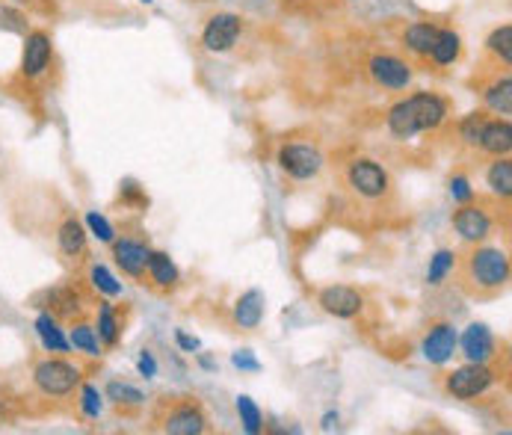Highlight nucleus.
Listing matches in <instances>:
<instances>
[{
	"mask_svg": "<svg viewBox=\"0 0 512 435\" xmlns=\"http://www.w3.org/2000/svg\"><path fill=\"white\" fill-rule=\"evenodd\" d=\"M285 3H288V0H285ZM291 3H296V0H291Z\"/></svg>",
	"mask_w": 512,
	"mask_h": 435,
	"instance_id": "43",
	"label": "nucleus"
},
{
	"mask_svg": "<svg viewBox=\"0 0 512 435\" xmlns=\"http://www.w3.org/2000/svg\"><path fill=\"white\" fill-rule=\"evenodd\" d=\"M347 187L365 202H382L391 196V175L373 157H356L347 166Z\"/></svg>",
	"mask_w": 512,
	"mask_h": 435,
	"instance_id": "3",
	"label": "nucleus"
},
{
	"mask_svg": "<svg viewBox=\"0 0 512 435\" xmlns=\"http://www.w3.org/2000/svg\"><path fill=\"white\" fill-rule=\"evenodd\" d=\"M459 57H462V36L456 30H441L439 27V36H436L433 51H430V60L436 66H453Z\"/></svg>",
	"mask_w": 512,
	"mask_h": 435,
	"instance_id": "24",
	"label": "nucleus"
},
{
	"mask_svg": "<svg viewBox=\"0 0 512 435\" xmlns=\"http://www.w3.org/2000/svg\"><path fill=\"white\" fill-rule=\"evenodd\" d=\"M57 246L66 258H83L86 255V246H89V231L86 225L77 217H66L63 225L57 228Z\"/></svg>",
	"mask_w": 512,
	"mask_h": 435,
	"instance_id": "17",
	"label": "nucleus"
},
{
	"mask_svg": "<svg viewBox=\"0 0 512 435\" xmlns=\"http://www.w3.org/2000/svg\"><path fill=\"white\" fill-rule=\"evenodd\" d=\"M48 302H51L48 311L54 317H74V314H80V296L72 288L48 290Z\"/></svg>",
	"mask_w": 512,
	"mask_h": 435,
	"instance_id": "28",
	"label": "nucleus"
},
{
	"mask_svg": "<svg viewBox=\"0 0 512 435\" xmlns=\"http://www.w3.org/2000/svg\"><path fill=\"white\" fill-rule=\"evenodd\" d=\"M107 400L116 403V406H143V403H146V394H143L140 388H134L131 382L113 379V382L107 385Z\"/></svg>",
	"mask_w": 512,
	"mask_h": 435,
	"instance_id": "30",
	"label": "nucleus"
},
{
	"mask_svg": "<svg viewBox=\"0 0 512 435\" xmlns=\"http://www.w3.org/2000/svg\"><path fill=\"white\" fill-rule=\"evenodd\" d=\"M237 415H240V424H243V430L249 435H258L264 430V415H261V409L255 406V400L252 397H246V394H240L237 397Z\"/></svg>",
	"mask_w": 512,
	"mask_h": 435,
	"instance_id": "31",
	"label": "nucleus"
},
{
	"mask_svg": "<svg viewBox=\"0 0 512 435\" xmlns=\"http://www.w3.org/2000/svg\"><path fill=\"white\" fill-rule=\"evenodd\" d=\"M436 36H439V27L430 24V21H415L406 27L403 33V45L415 54V57H430L433 45H436Z\"/></svg>",
	"mask_w": 512,
	"mask_h": 435,
	"instance_id": "21",
	"label": "nucleus"
},
{
	"mask_svg": "<svg viewBox=\"0 0 512 435\" xmlns=\"http://www.w3.org/2000/svg\"><path fill=\"white\" fill-rule=\"evenodd\" d=\"M495 379H498V373L489 364L465 362L453 373H447L444 391L456 400H474V397H483L495 385Z\"/></svg>",
	"mask_w": 512,
	"mask_h": 435,
	"instance_id": "5",
	"label": "nucleus"
},
{
	"mask_svg": "<svg viewBox=\"0 0 512 435\" xmlns=\"http://www.w3.org/2000/svg\"><path fill=\"white\" fill-rule=\"evenodd\" d=\"M175 341H178V347H181V350H187V353H196V350H199V341H196V338H190V335H187V332H181V329L175 332Z\"/></svg>",
	"mask_w": 512,
	"mask_h": 435,
	"instance_id": "40",
	"label": "nucleus"
},
{
	"mask_svg": "<svg viewBox=\"0 0 512 435\" xmlns=\"http://www.w3.org/2000/svg\"><path fill=\"white\" fill-rule=\"evenodd\" d=\"M450 196H453V202H459V205L471 202V199H474L471 181H468L465 175H456V178H450Z\"/></svg>",
	"mask_w": 512,
	"mask_h": 435,
	"instance_id": "37",
	"label": "nucleus"
},
{
	"mask_svg": "<svg viewBox=\"0 0 512 435\" xmlns=\"http://www.w3.org/2000/svg\"><path fill=\"white\" fill-rule=\"evenodd\" d=\"M148 279L157 290H175L178 282H181V273L175 267V261L166 255V252H151L148 255V267H146Z\"/></svg>",
	"mask_w": 512,
	"mask_h": 435,
	"instance_id": "19",
	"label": "nucleus"
},
{
	"mask_svg": "<svg viewBox=\"0 0 512 435\" xmlns=\"http://www.w3.org/2000/svg\"><path fill=\"white\" fill-rule=\"evenodd\" d=\"M456 252L453 249H439L433 258H430V267H427V282L433 285V288H439L441 282L456 270Z\"/></svg>",
	"mask_w": 512,
	"mask_h": 435,
	"instance_id": "29",
	"label": "nucleus"
},
{
	"mask_svg": "<svg viewBox=\"0 0 512 435\" xmlns=\"http://www.w3.org/2000/svg\"><path fill=\"white\" fill-rule=\"evenodd\" d=\"M69 347H74L77 353L89 356V359H98L101 356V341H98V332L95 326L89 323H74L69 329Z\"/></svg>",
	"mask_w": 512,
	"mask_h": 435,
	"instance_id": "25",
	"label": "nucleus"
},
{
	"mask_svg": "<svg viewBox=\"0 0 512 435\" xmlns=\"http://www.w3.org/2000/svg\"><path fill=\"white\" fill-rule=\"evenodd\" d=\"M480 151L492 154V157H504L512 151V125L510 119H489L486 128H483V137H480Z\"/></svg>",
	"mask_w": 512,
	"mask_h": 435,
	"instance_id": "18",
	"label": "nucleus"
},
{
	"mask_svg": "<svg viewBox=\"0 0 512 435\" xmlns=\"http://www.w3.org/2000/svg\"><path fill=\"white\" fill-rule=\"evenodd\" d=\"M80 367L66 359H45L33 367V385L45 394V397H69L80 388Z\"/></svg>",
	"mask_w": 512,
	"mask_h": 435,
	"instance_id": "4",
	"label": "nucleus"
},
{
	"mask_svg": "<svg viewBox=\"0 0 512 435\" xmlns=\"http://www.w3.org/2000/svg\"><path fill=\"white\" fill-rule=\"evenodd\" d=\"M240 30H243L240 15H234V12H217V15L208 18V24L202 30V45L211 54H225V51H231L237 45Z\"/></svg>",
	"mask_w": 512,
	"mask_h": 435,
	"instance_id": "11",
	"label": "nucleus"
},
{
	"mask_svg": "<svg viewBox=\"0 0 512 435\" xmlns=\"http://www.w3.org/2000/svg\"><path fill=\"white\" fill-rule=\"evenodd\" d=\"M101 409H104V400H101L98 388L95 385H80V412L95 421V418H101Z\"/></svg>",
	"mask_w": 512,
	"mask_h": 435,
	"instance_id": "35",
	"label": "nucleus"
},
{
	"mask_svg": "<svg viewBox=\"0 0 512 435\" xmlns=\"http://www.w3.org/2000/svg\"><path fill=\"white\" fill-rule=\"evenodd\" d=\"M0 30L3 33H15V36H27L30 33V18L9 3H0Z\"/></svg>",
	"mask_w": 512,
	"mask_h": 435,
	"instance_id": "32",
	"label": "nucleus"
},
{
	"mask_svg": "<svg viewBox=\"0 0 512 435\" xmlns=\"http://www.w3.org/2000/svg\"><path fill=\"white\" fill-rule=\"evenodd\" d=\"M89 282H92V288H98V293H104V296H119L122 293V285L116 282V276L104 264H92L89 267Z\"/></svg>",
	"mask_w": 512,
	"mask_h": 435,
	"instance_id": "34",
	"label": "nucleus"
},
{
	"mask_svg": "<svg viewBox=\"0 0 512 435\" xmlns=\"http://www.w3.org/2000/svg\"><path fill=\"white\" fill-rule=\"evenodd\" d=\"M447 116H450L447 98H441L439 92H415L388 110L385 125L394 140H412L418 134L441 128L447 122Z\"/></svg>",
	"mask_w": 512,
	"mask_h": 435,
	"instance_id": "2",
	"label": "nucleus"
},
{
	"mask_svg": "<svg viewBox=\"0 0 512 435\" xmlns=\"http://www.w3.org/2000/svg\"><path fill=\"white\" fill-rule=\"evenodd\" d=\"M231 362H234V367H240V370H252V373H255V370H261V364L252 359V353H249V350H237V353L231 356Z\"/></svg>",
	"mask_w": 512,
	"mask_h": 435,
	"instance_id": "38",
	"label": "nucleus"
},
{
	"mask_svg": "<svg viewBox=\"0 0 512 435\" xmlns=\"http://www.w3.org/2000/svg\"><path fill=\"white\" fill-rule=\"evenodd\" d=\"M483 104H486V110H492V113H498V116L510 119L512 116V77L510 74H504V77H498L492 86H486V92H483Z\"/></svg>",
	"mask_w": 512,
	"mask_h": 435,
	"instance_id": "23",
	"label": "nucleus"
},
{
	"mask_svg": "<svg viewBox=\"0 0 512 435\" xmlns=\"http://www.w3.org/2000/svg\"><path fill=\"white\" fill-rule=\"evenodd\" d=\"M367 72H370L376 86L394 89V92H400V89H406V86L412 83V66L403 63V60L394 57V54H376V57H370Z\"/></svg>",
	"mask_w": 512,
	"mask_h": 435,
	"instance_id": "12",
	"label": "nucleus"
},
{
	"mask_svg": "<svg viewBox=\"0 0 512 435\" xmlns=\"http://www.w3.org/2000/svg\"><path fill=\"white\" fill-rule=\"evenodd\" d=\"M453 231L465 243H471V246L474 243H486L492 237V231H495V217L483 205H474V199H471V202H465V205L456 208V214H453Z\"/></svg>",
	"mask_w": 512,
	"mask_h": 435,
	"instance_id": "8",
	"label": "nucleus"
},
{
	"mask_svg": "<svg viewBox=\"0 0 512 435\" xmlns=\"http://www.w3.org/2000/svg\"><path fill=\"white\" fill-rule=\"evenodd\" d=\"M465 362H480L489 364L498 356V341L492 335V329L486 323H471L462 335H459V347Z\"/></svg>",
	"mask_w": 512,
	"mask_h": 435,
	"instance_id": "13",
	"label": "nucleus"
},
{
	"mask_svg": "<svg viewBox=\"0 0 512 435\" xmlns=\"http://www.w3.org/2000/svg\"><path fill=\"white\" fill-rule=\"evenodd\" d=\"M36 335L48 353H69V338L60 329V317H54L51 311H42L36 317Z\"/></svg>",
	"mask_w": 512,
	"mask_h": 435,
	"instance_id": "20",
	"label": "nucleus"
},
{
	"mask_svg": "<svg viewBox=\"0 0 512 435\" xmlns=\"http://www.w3.org/2000/svg\"><path fill=\"white\" fill-rule=\"evenodd\" d=\"M459 264V288L468 296L477 299H492L498 293H504L510 285L512 264L510 255L501 246H486V243H474Z\"/></svg>",
	"mask_w": 512,
	"mask_h": 435,
	"instance_id": "1",
	"label": "nucleus"
},
{
	"mask_svg": "<svg viewBox=\"0 0 512 435\" xmlns=\"http://www.w3.org/2000/svg\"><path fill=\"white\" fill-rule=\"evenodd\" d=\"M113 261L116 267L128 276V279H146V267H148V249L146 243L140 240H131V237H122V240H113Z\"/></svg>",
	"mask_w": 512,
	"mask_h": 435,
	"instance_id": "15",
	"label": "nucleus"
},
{
	"mask_svg": "<svg viewBox=\"0 0 512 435\" xmlns=\"http://www.w3.org/2000/svg\"><path fill=\"white\" fill-rule=\"evenodd\" d=\"M456 347H459V332L453 323H433L430 332L424 335L421 341V353L430 364H447L456 356Z\"/></svg>",
	"mask_w": 512,
	"mask_h": 435,
	"instance_id": "14",
	"label": "nucleus"
},
{
	"mask_svg": "<svg viewBox=\"0 0 512 435\" xmlns=\"http://www.w3.org/2000/svg\"><path fill=\"white\" fill-rule=\"evenodd\" d=\"M86 231L89 234H95L101 243H113L116 240V231H113V225L107 222V217H101V214H86Z\"/></svg>",
	"mask_w": 512,
	"mask_h": 435,
	"instance_id": "36",
	"label": "nucleus"
},
{
	"mask_svg": "<svg viewBox=\"0 0 512 435\" xmlns=\"http://www.w3.org/2000/svg\"><path fill=\"white\" fill-rule=\"evenodd\" d=\"M279 169L291 178V181H314L323 166L326 157L317 145L311 143H288L279 148Z\"/></svg>",
	"mask_w": 512,
	"mask_h": 435,
	"instance_id": "7",
	"label": "nucleus"
},
{
	"mask_svg": "<svg viewBox=\"0 0 512 435\" xmlns=\"http://www.w3.org/2000/svg\"><path fill=\"white\" fill-rule=\"evenodd\" d=\"M317 305L335 320H353L365 311V296L362 290L350 288V285H332V288L320 290Z\"/></svg>",
	"mask_w": 512,
	"mask_h": 435,
	"instance_id": "10",
	"label": "nucleus"
},
{
	"mask_svg": "<svg viewBox=\"0 0 512 435\" xmlns=\"http://www.w3.org/2000/svg\"><path fill=\"white\" fill-rule=\"evenodd\" d=\"M264 311H267V299L258 288L240 293V299L234 302V323L243 329V332H255L264 320Z\"/></svg>",
	"mask_w": 512,
	"mask_h": 435,
	"instance_id": "16",
	"label": "nucleus"
},
{
	"mask_svg": "<svg viewBox=\"0 0 512 435\" xmlns=\"http://www.w3.org/2000/svg\"><path fill=\"white\" fill-rule=\"evenodd\" d=\"M54 60V42L45 30H30L24 36V48H21V74L27 80H36L51 69Z\"/></svg>",
	"mask_w": 512,
	"mask_h": 435,
	"instance_id": "9",
	"label": "nucleus"
},
{
	"mask_svg": "<svg viewBox=\"0 0 512 435\" xmlns=\"http://www.w3.org/2000/svg\"><path fill=\"white\" fill-rule=\"evenodd\" d=\"M335 424H338V415H332V412H329V415L323 418V430H332Z\"/></svg>",
	"mask_w": 512,
	"mask_h": 435,
	"instance_id": "41",
	"label": "nucleus"
},
{
	"mask_svg": "<svg viewBox=\"0 0 512 435\" xmlns=\"http://www.w3.org/2000/svg\"><path fill=\"white\" fill-rule=\"evenodd\" d=\"M489 116L486 113H471L459 122V140L468 145V148H477L480 137H483V128H486Z\"/></svg>",
	"mask_w": 512,
	"mask_h": 435,
	"instance_id": "33",
	"label": "nucleus"
},
{
	"mask_svg": "<svg viewBox=\"0 0 512 435\" xmlns=\"http://www.w3.org/2000/svg\"><path fill=\"white\" fill-rule=\"evenodd\" d=\"M486 187H489V190H492L498 199L510 202V196H512L510 154H504V157H495V163H489V169H486Z\"/></svg>",
	"mask_w": 512,
	"mask_h": 435,
	"instance_id": "22",
	"label": "nucleus"
},
{
	"mask_svg": "<svg viewBox=\"0 0 512 435\" xmlns=\"http://www.w3.org/2000/svg\"><path fill=\"white\" fill-rule=\"evenodd\" d=\"M137 370H140L146 379H154V376H157V362H154V356H151L148 350L140 353V359H137Z\"/></svg>",
	"mask_w": 512,
	"mask_h": 435,
	"instance_id": "39",
	"label": "nucleus"
},
{
	"mask_svg": "<svg viewBox=\"0 0 512 435\" xmlns=\"http://www.w3.org/2000/svg\"><path fill=\"white\" fill-rule=\"evenodd\" d=\"M486 51H489L498 63L512 66V24H501V27H495V30L489 33Z\"/></svg>",
	"mask_w": 512,
	"mask_h": 435,
	"instance_id": "27",
	"label": "nucleus"
},
{
	"mask_svg": "<svg viewBox=\"0 0 512 435\" xmlns=\"http://www.w3.org/2000/svg\"><path fill=\"white\" fill-rule=\"evenodd\" d=\"M95 332H98V341L104 347H116L119 344V335H122V326H119V317L113 311L110 302H101L98 305V323H95Z\"/></svg>",
	"mask_w": 512,
	"mask_h": 435,
	"instance_id": "26",
	"label": "nucleus"
},
{
	"mask_svg": "<svg viewBox=\"0 0 512 435\" xmlns=\"http://www.w3.org/2000/svg\"><path fill=\"white\" fill-rule=\"evenodd\" d=\"M160 430L169 435H202L208 430V415L196 400L175 397L160 412Z\"/></svg>",
	"mask_w": 512,
	"mask_h": 435,
	"instance_id": "6",
	"label": "nucleus"
},
{
	"mask_svg": "<svg viewBox=\"0 0 512 435\" xmlns=\"http://www.w3.org/2000/svg\"><path fill=\"white\" fill-rule=\"evenodd\" d=\"M143 3H151V0H143Z\"/></svg>",
	"mask_w": 512,
	"mask_h": 435,
	"instance_id": "42",
	"label": "nucleus"
}]
</instances>
